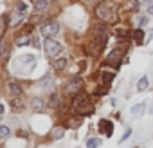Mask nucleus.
Masks as SVG:
<instances>
[{
  "instance_id": "f3484780",
  "label": "nucleus",
  "mask_w": 153,
  "mask_h": 148,
  "mask_svg": "<svg viewBox=\"0 0 153 148\" xmlns=\"http://www.w3.org/2000/svg\"><path fill=\"white\" fill-rule=\"evenodd\" d=\"M115 36H117V38H128V36H130V31H128L126 27H117V29H115Z\"/></svg>"
},
{
  "instance_id": "4be33fe9",
  "label": "nucleus",
  "mask_w": 153,
  "mask_h": 148,
  "mask_svg": "<svg viewBox=\"0 0 153 148\" xmlns=\"http://www.w3.org/2000/svg\"><path fill=\"white\" fill-rule=\"evenodd\" d=\"M51 80H52V78H51V74H45V76H43V78L38 81V85H40V87H49Z\"/></svg>"
},
{
  "instance_id": "a878e982",
  "label": "nucleus",
  "mask_w": 153,
  "mask_h": 148,
  "mask_svg": "<svg viewBox=\"0 0 153 148\" xmlns=\"http://www.w3.org/2000/svg\"><path fill=\"white\" fill-rule=\"evenodd\" d=\"M139 25H140V27H144V25H148V16H142V18L139 20Z\"/></svg>"
},
{
  "instance_id": "6ab92c4d",
  "label": "nucleus",
  "mask_w": 153,
  "mask_h": 148,
  "mask_svg": "<svg viewBox=\"0 0 153 148\" xmlns=\"http://www.w3.org/2000/svg\"><path fill=\"white\" fill-rule=\"evenodd\" d=\"M33 108H34V110H43V108H45L43 99H42V98H34V99H33Z\"/></svg>"
},
{
  "instance_id": "a211bd4d",
  "label": "nucleus",
  "mask_w": 153,
  "mask_h": 148,
  "mask_svg": "<svg viewBox=\"0 0 153 148\" xmlns=\"http://www.w3.org/2000/svg\"><path fill=\"white\" fill-rule=\"evenodd\" d=\"M29 40H31V36H29L27 33H25V34H20V36L16 38V45H20V47H22V45H27Z\"/></svg>"
},
{
  "instance_id": "5701e85b",
  "label": "nucleus",
  "mask_w": 153,
  "mask_h": 148,
  "mask_svg": "<svg viewBox=\"0 0 153 148\" xmlns=\"http://www.w3.org/2000/svg\"><path fill=\"white\" fill-rule=\"evenodd\" d=\"M9 134H11L9 126H6V125H2V126H0V135H2V137H7Z\"/></svg>"
},
{
  "instance_id": "9b49d317",
  "label": "nucleus",
  "mask_w": 153,
  "mask_h": 148,
  "mask_svg": "<svg viewBox=\"0 0 153 148\" xmlns=\"http://www.w3.org/2000/svg\"><path fill=\"white\" fill-rule=\"evenodd\" d=\"M52 65H54V69H56V70H63V69L67 67V56H61V58L54 60V61H52Z\"/></svg>"
},
{
  "instance_id": "aec40b11",
  "label": "nucleus",
  "mask_w": 153,
  "mask_h": 148,
  "mask_svg": "<svg viewBox=\"0 0 153 148\" xmlns=\"http://www.w3.org/2000/svg\"><path fill=\"white\" fill-rule=\"evenodd\" d=\"M133 38H135V42H142V40H144V31H142V27H139V29L133 31Z\"/></svg>"
},
{
  "instance_id": "f8f14e48",
  "label": "nucleus",
  "mask_w": 153,
  "mask_h": 148,
  "mask_svg": "<svg viewBox=\"0 0 153 148\" xmlns=\"http://www.w3.org/2000/svg\"><path fill=\"white\" fill-rule=\"evenodd\" d=\"M0 58H2V60L9 58V45L6 42H0Z\"/></svg>"
},
{
  "instance_id": "6e6552de",
  "label": "nucleus",
  "mask_w": 153,
  "mask_h": 148,
  "mask_svg": "<svg viewBox=\"0 0 153 148\" xmlns=\"http://www.w3.org/2000/svg\"><path fill=\"white\" fill-rule=\"evenodd\" d=\"M114 78H115V72L114 70H103L101 72V81H103V85H110Z\"/></svg>"
},
{
  "instance_id": "39448f33",
  "label": "nucleus",
  "mask_w": 153,
  "mask_h": 148,
  "mask_svg": "<svg viewBox=\"0 0 153 148\" xmlns=\"http://www.w3.org/2000/svg\"><path fill=\"white\" fill-rule=\"evenodd\" d=\"M42 34L45 36V38H52L54 34H58V31H59V25H58V22H47V24H43L42 25Z\"/></svg>"
},
{
  "instance_id": "b1692460",
  "label": "nucleus",
  "mask_w": 153,
  "mask_h": 148,
  "mask_svg": "<svg viewBox=\"0 0 153 148\" xmlns=\"http://www.w3.org/2000/svg\"><path fill=\"white\" fill-rule=\"evenodd\" d=\"M38 22H43V15H34L31 18V24H38Z\"/></svg>"
},
{
  "instance_id": "bb28decb",
  "label": "nucleus",
  "mask_w": 153,
  "mask_h": 148,
  "mask_svg": "<svg viewBox=\"0 0 153 148\" xmlns=\"http://www.w3.org/2000/svg\"><path fill=\"white\" fill-rule=\"evenodd\" d=\"M31 43H33V47H40V43H38V38H31Z\"/></svg>"
},
{
  "instance_id": "20e7f679",
  "label": "nucleus",
  "mask_w": 153,
  "mask_h": 148,
  "mask_svg": "<svg viewBox=\"0 0 153 148\" xmlns=\"http://www.w3.org/2000/svg\"><path fill=\"white\" fill-rule=\"evenodd\" d=\"M43 49H45L47 56H51V58H56V56H58V54L63 51L61 43H59V42H56V40H52V38H47V40H45V45H43Z\"/></svg>"
},
{
  "instance_id": "412c9836",
  "label": "nucleus",
  "mask_w": 153,
  "mask_h": 148,
  "mask_svg": "<svg viewBox=\"0 0 153 148\" xmlns=\"http://www.w3.org/2000/svg\"><path fill=\"white\" fill-rule=\"evenodd\" d=\"M142 110H144V103H139V105H135V107H131V114H133L135 117H139Z\"/></svg>"
},
{
  "instance_id": "7ed1b4c3",
  "label": "nucleus",
  "mask_w": 153,
  "mask_h": 148,
  "mask_svg": "<svg viewBox=\"0 0 153 148\" xmlns=\"http://www.w3.org/2000/svg\"><path fill=\"white\" fill-rule=\"evenodd\" d=\"M25 15H27V4L25 2H18L15 11H13V16H11V25H18L20 22H24Z\"/></svg>"
},
{
  "instance_id": "ddd939ff",
  "label": "nucleus",
  "mask_w": 153,
  "mask_h": 148,
  "mask_svg": "<svg viewBox=\"0 0 153 148\" xmlns=\"http://www.w3.org/2000/svg\"><path fill=\"white\" fill-rule=\"evenodd\" d=\"M148 87H149V80H148V76H142V78L139 80V83H137V90L142 92V90H146Z\"/></svg>"
},
{
  "instance_id": "9d476101",
  "label": "nucleus",
  "mask_w": 153,
  "mask_h": 148,
  "mask_svg": "<svg viewBox=\"0 0 153 148\" xmlns=\"http://www.w3.org/2000/svg\"><path fill=\"white\" fill-rule=\"evenodd\" d=\"M49 7V0H34V9L36 13H42Z\"/></svg>"
},
{
  "instance_id": "7c9ffc66",
  "label": "nucleus",
  "mask_w": 153,
  "mask_h": 148,
  "mask_svg": "<svg viewBox=\"0 0 153 148\" xmlns=\"http://www.w3.org/2000/svg\"><path fill=\"white\" fill-rule=\"evenodd\" d=\"M2 116H4V105H0V119H2Z\"/></svg>"
},
{
  "instance_id": "f257e3e1",
  "label": "nucleus",
  "mask_w": 153,
  "mask_h": 148,
  "mask_svg": "<svg viewBox=\"0 0 153 148\" xmlns=\"http://www.w3.org/2000/svg\"><path fill=\"white\" fill-rule=\"evenodd\" d=\"M96 16H97L99 20H103V22H110V24H114V22L117 20V11H115L114 4H110V2H103V4H99V6L96 7Z\"/></svg>"
},
{
  "instance_id": "c756f323",
  "label": "nucleus",
  "mask_w": 153,
  "mask_h": 148,
  "mask_svg": "<svg viewBox=\"0 0 153 148\" xmlns=\"http://www.w3.org/2000/svg\"><path fill=\"white\" fill-rule=\"evenodd\" d=\"M149 40H153V29H151V31H149V36H148V40H146V43H148V42H149Z\"/></svg>"
},
{
  "instance_id": "2f4dec72",
  "label": "nucleus",
  "mask_w": 153,
  "mask_h": 148,
  "mask_svg": "<svg viewBox=\"0 0 153 148\" xmlns=\"http://www.w3.org/2000/svg\"><path fill=\"white\" fill-rule=\"evenodd\" d=\"M88 2H92V0H88Z\"/></svg>"
},
{
  "instance_id": "1a4fd4ad",
  "label": "nucleus",
  "mask_w": 153,
  "mask_h": 148,
  "mask_svg": "<svg viewBox=\"0 0 153 148\" xmlns=\"http://www.w3.org/2000/svg\"><path fill=\"white\" fill-rule=\"evenodd\" d=\"M99 126H101V130L106 134V135H112V128H114V125H112V121H108V119H101V123H99Z\"/></svg>"
},
{
  "instance_id": "0eeeda50",
  "label": "nucleus",
  "mask_w": 153,
  "mask_h": 148,
  "mask_svg": "<svg viewBox=\"0 0 153 148\" xmlns=\"http://www.w3.org/2000/svg\"><path fill=\"white\" fill-rule=\"evenodd\" d=\"M121 58H123V51H121V49H115V51H112L110 56L106 58V63H108V65H114V67H119Z\"/></svg>"
},
{
  "instance_id": "4468645a",
  "label": "nucleus",
  "mask_w": 153,
  "mask_h": 148,
  "mask_svg": "<svg viewBox=\"0 0 153 148\" xmlns=\"http://www.w3.org/2000/svg\"><path fill=\"white\" fill-rule=\"evenodd\" d=\"M9 90H11V94H15V96H22V94H24V89H22L18 83H15V81L9 83Z\"/></svg>"
},
{
  "instance_id": "f03ea898",
  "label": "nucleus",
  "mask_w": 153,
  "mask_h": 148,
  "mask_svg": "<svg viewBox=\"0 0 153 148\" xmlns=\"http://www.w3.org/2000/svg\"><path fill=\"white\" fill-rule=\"evenodd\" d=\"M72 108L78 112V114H90L92 112V105H90V99L87 94H76L74 101H72Z\"/></svg>"
},
{
  "instance_id": "393cba45",
  "label": "nucleus",
  "mask_w": 153,
  "mask_h": 148,
  "mask_svg": "<svg viewBox=\"0 0 153 148\" xmlns=\"http://www.w3.org/2000/svg\"><path fill=\"white\" fill-rule=\"evenodd\" d=\"M49 103H51L52 107H56V105H58V94H52V96H51V101H49Z\"/></svg>"
},
{
  "instance_id": "2eb2a0df",
  "label": "nucleus",
  "mask_w": 153,
  "mask_h": 148,
  "mask_svg": "<svg viewBox=\"0 0 153 148\" xmlns=\"http://www.w3.org/2000/svg\"><path fill=\"white\" fill-rule=\"evenodd\" d=\"M101 146V139L99 137H88L87 139V148H99Z\"/></svg>"
},
{
  "instance_id": "423d86ee",
  "label": "nucleus",
  "mask_w": 153,
  "mask_h": 148,
  "mask_svg": "<svg viewBox=\"0 0 153 148\" xmlns=\"http://www.w3.org/2000/svg\"><path fill=\"white\" fill-rule=\"evenodd\" d=\"M81 87H83V80L79 76H76V78L70 80V83L67 87V94H78L81 90Z\"/></svg>"
},
{
  "instance_id": "cd10ccee",
  "label": "nucleus",
  "mask_w": 153,
  "mask_h": 148,
  "mask_svg": "<svg viewBox=\"0 0 153 148\" xmlns=\"http://www.w3.org/2000/svg\"><path fill=\"white\" fill-rule=\"evenodd\" d=\"M130 6H131V9L135 11V9H137V0H130Z\"/></svg>"
},
{
  "instance_id": "dca6fc26",
  "label": "nucleus",
  "mask_w": 153,
  "mask_h": 148,
  "mask_svg": "<svg viewBox=\"0 0 153 148\" xmlns=\"http://www.w3.org/2000/svg\"><path fill=\"white\" fill-rule=\"evenodd\" d=\"M63 135H65V128H61V126H58V128H54L51 132V137L52 139H61Z\"/></svg>"
},
{
  "instance_id": "c85d7f7f",
  "label": "nucleus",
  "mask_w": 153,
  "mask_h": 148,
  "mask_svg": "<svg viewBox=\"0 0 153 148\" xmlns=\"http://www.w3.org/2000/svg\"><path fill=\"white\" fill-rule=\"evenodd\" d=\"M148 13H149V15H153V2L148 6Z\"/></svg>"
}]
</instances>
